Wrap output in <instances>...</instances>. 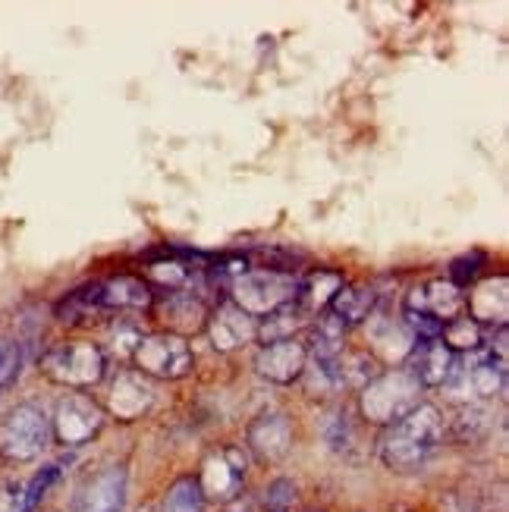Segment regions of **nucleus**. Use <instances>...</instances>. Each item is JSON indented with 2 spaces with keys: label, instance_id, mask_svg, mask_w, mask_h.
<instances>
[{
  "label": "nucleus",
  "instance_id": "8",
  "mask_svg": "<svg viewBox=\"0 0 509 512\" xmlns=\"http://www.w3.org/2000/svg\"><path fill=\"white\" fill-rule=\"evenodd\" d=\"M126 506V472L107 465L88 478L76 494V512H123Z\"/></svg>",
  "mask_w": 509,
  "mask_h": 512
},
{
  "label": "nucleus",
  "instance_id": "5",
  "mask_svg": "<svg viewBox=\"0 0 509 512\" xmlns=\"http://www.w3.org/2000/svg\"><path fill=\"white\" fill-rule=\"evenodd\" d=\"M48 418L32 403H22L0 421V453L13 462H29L48 447Z\"/></svg>",
  "mask_w": 509,
  "mask_h": 512
},
{
  "label": "nucleus",
  "instance_id": "15",
  "mask_svg": "<svg viewBox=\"0 0 509 512\" xmlns=\"http://www.w3.org/2000/svg\"><path fill=\"white\" fill-rule=\"evenodd\" d=\"M239 453L230 450L224 456H214L208 459L205 472H202V481H198V487H202V494L208 497H217V500H230L239 484H242V475H246V462L236 459Z\"/></svg>",
  "mask_w": 509,
  "mask_h": 512
},
{
  "label": "nucleus",
  "instance_id": "26",
  "mask_svg": "<svg viewBox=\"0 0 509 512\" xmlns=\"http://www.w3.org/2000/svg\"><path fill=\"white\" fill-rule=\"evenodd\" d=\"M202 509H205V494L192 478L176 481L164 500V512H202Z\"/></svg>",
  "mask_w": 509,
  "mask_h": 512
},
{
  "label": "nucleus",
  "instance_id": "9",
  "mask_svg": "<svg viewBox=\"0 0 509 512\" xmlns=\"http://www.w3.org/2000/svg\"><path fill=\"white\" fill-rule=\"evenodd\" d=\"M88 299L95 311H139L154 302L151 286L139 277H114L88 286Z\"/></svg>",
  "mask_w": 509,
  "mask_h": 512
},
{
  "label": "nucleus",
  "instance_id": "27",
  "mask_svg": "<svg viewBox=\"0 0 509 512\" xmlns=\"http://www.w3.org/2000/svg\"><path fill=\"white\" fill-rule=\"evenodd\" d=\"M488 428H491V412L488 409L478 406V403H466V406H462V412L456 418V434L462 440H478Z\"/></svg>",
  "mask_w": 509,
  "mask_h": 512
},
{
  "label": "nucleus",
  "instance_id": "13",
  "mask_svg": "<svg viewBox=\"0 0 509 512\" xmlns=\"http://www.w3.org/2000/svg\"><path fill=\"white\" fill-rule=\"evenodd\" d=\"M293 447V428L283 415H261L249 428V450L261 462H277Z\"/></svg>",
  "mask_w": 509,
  "mask_h": 512
},
{
  "label": "nucleus",
  "instance_id": "21",
  "mask_svg": "<svg viewBox=\"0 0 509 512\" xmlns=\"http://www.w3.org/2000/svg\"><path fill=\"white\" fill-rule=\"evenodd\" d=\"M308 324V311L299 302H290L277 308L274 315H268V321L258 324V337L264 343H280V340H293V333L302 330Z\"/></svg>",
  "mask_w": 509,
  "mask_h": 512
},
{
  "label": "nucleus",
  "instance_id": "1",
  "mask_svg": "<svg viewBox=\"0 0 509 512\" xmlns=\"http://www.w3.org/2000/svg\"><path fill=\"white\" fill-rule=\"evenodd\" d=\"M444 440V418L434 406H415L381 437V459L393 472H415Z\"/></svg>",
  "mask_w": 509,
  "mask_h": 512
},
{
  "label": "nucleus",
  "instance_id": "6",
  "mask_svg": "<svg viewBox=\"0 0 509 512\" xmlns=\"http://www.w3.org/2000/svg\"><path fill=\"white\" fill-rule=\"evenodd\" d=\"M132 359L145 374L164 377V381H176L192 371V352L189 343L180 333H154V337H142Z\"/></svg>",
  "mask_w": 509,
  "mask_h": 512
},
{
  "label": "nucleus",
  "instance_id": "4",
  "mask_svg": "<svg viewBox=\"0 0 509 512\" xmlns=\"http://www.w3.org/2000/svg\"><path fill=\"white\" fill-rule=\"evenodd\" d=\"M296 289H299V283L283 271L242 274L233 283V305H239L252 318L274 315L277 308L290 305L296 299Z\"/></svg>",
  "mask_w": 509,
  "mask_h": 512
},
{
  "label": "nucleus",
  "instance_id": "22",
  "mask_svg": "<svg viewBox=\"0 0 509 512\" xmlns=\"http://www.w3.org/2000/svg\"><path fill=\"white\" fill-rule=\"evenodd\" d=\"M340 286H343V280L334 271H318V274L308 277L305 283H299L296 299H299V305L305 311H315V308L330 305V299L340 293Z\"/></svg>",
  "mask_w": 509,
  "mask_h": 512
},
{
  "label": "nucleus",
  "instance_id": "17",
  "mask_svg": "<svg viewBox=\"0 0 509 512\" xmlns=\"http://www.w3.org/2000/svg\"><path fill=\"white\" fill-rule=\"evenodd\" d=\"M506 277H497V280H484L472 299H469V308H472V321L481 327V324H497V327H506V315H509V296H506Z\"/></svg>",
  "mask_w": 509,
  "mask_h": 512
},
{
  "label": "nucleus",
  "instance_id": "12",
  "mask_svg": "<svg viewBox=\"0 0 509 512\" xmlns=\"http://www.w3.org/2000/svg\"><path fill=\"white\" fill-rule=\"evenodd\" d=\"M258 337V318L246 315L239 305L233 302H224L211 318V340L220 352H230V349H239L246 346Z\"/></svg>",
  "mask_w": 509,
  "mask_h": 512
},
{
  "label": "nucleus",
  "instance_id": "28",
  "mask_svg": "<svg viewBox=\"0 0 509 512\" xmlns=\"http://www.w3.org/2000/svg\"><path fill=\"white\" fill-rule=\"evenodd\" d=\"M484 261H488V258H484V252H472V255L456 258V261L450 264V277H453L450 283H453V286H466L469 280L478 277V271L484 267Z\"/></svg>",
  "mask_w": 509,
  "mask_h": 512
},
{
  "label": "nucleus",
  "instance_id": "2",
  "mask_svg": "<svg viewBox=\"0 0 509 512\" xmlns=\"http://www.w3.org/2000/svg\"><path fill=\"white\" fill-rule=\"evenodd\" d=\"M418 393H422V387H418V381L406 368L393 374H378L362 393V409L368 421L396 425V421L418 406Z\"/></svg>",
  "mask_w": 509,
  "mask_h": 512
},
{
  "label": "nucleus",
  "instance_id": "29",
  "mask_svg": "<svg viewBox=\"0 0 509 512\" xmlns=\"http://www.w3.org/2000/svg\"><path fill=\"white\" fill-rule=\"evenodd\" d=\"M406 330L412 333L415 340H440V330H444V324H440L437 318H431V315H422V311H406Z\"/></svg>",
  "mask_w": 509,
  "mask_h": 512
},
{
  "label": "nucleus",
  "instance_id": "10",
  "mask_svg": "<svg viewBox=\"0 0 509 512\" xmlns=\"http://www.w3.org/2000/svg\"><path fill=\"white\" fill-rule=\"evenodd\" d=\"M255 368L261 377H268V381H274V384H293L308 368V349L299 340L268 343L258 352Z\"/></svg>",
  "mask_w": 509,
  "mask_h": 512
},
{
  "label": "nucleus",
  "instance_id": "11",
  "mask_svg": "<svg viewBox=\"0 0 509 512\" xmlns=\"http://www.w3.org/2000/svg\"><path fill=\"white\" fill-rule=\"evenodd\" d=\"M462 308H466V296L450 280H428L425 286H415L406 299V311H422V315H431L440 324L459 318Z\"/></svg>",
  "mask_w": 509,
  "mask_h": 512
},
{
  "label": "nucleus",
  "instance_id": "14",
  "mask_svg": "<svg viewBox=\"0 0 509 512\" xmlns=\"http://www.w3.org/2000/svg\"><path fill=\"white\" fill-rule=\"evenodd\" d=\"M456 355L440 343V340H415L409 352V374L418 381V387H440L444 377L450 374Z\"/></svg>",
  "mask_w": 509,
  "mask_h": 512
},
{
  "label": "nucleus",
  "instance_id": "19",
  "mask_svg": "<svg viewBox=\"0 0 509 512\" xmlns=\"http://www.w3.org/2000/svg\"><path fill=\"white\" fill-rule=\"evenodd\" d=\"M337 387L343 390H365L378 377V362L368 352H340L334 359Z\"/></svg>",
  "mask_w": 509,
  "mask_h": 512
},
{
  "label": "nucleus",
  "instance_id": "31",
  "mask_svg": "<svg viewBox=\"0 0 509 512\" xmlns=\"http://www.w3.org/2000/svg\"><path fill=\"white\" fill-rule=\"evenodd\" d=\"M324 437L334 450H346L352 440V428H349L346 415H330V421L324 425Z\"/></svg>",
  "mask_w": 509,
  "mask_h": 512
},
{
  "label": "nucleus",
  "instance_id": "23",
  "mask_svg": "<svg viewBox=\"0 0 509 512\" xmlns=\"http://www.w3.org/2000/svg\"><path fill=\"white\" fill-rule=\"evenodd\" d=\"M343 333L346 327L334 318V315H324L312 333V355L315 362H334L337 355L343 352Z\"/></svg>",
  "mask_w": 509,
  "mask_h": 512
},
{
  "label": "nucleus",
  "instance_id": "18",
  "mask_svg": "<svg viewBox=\"0 0 509 512\" xmlns=\"http://www.w3.org/2000/svg\"><path fill=\"white\" fill-rule=\"evenodd\" d=\"M151 406V387L142 384V377L136 374H120L114 390H110V409L120 418H136Z\"/></svg>",
  "mask_w": 509,
  "mask_h": 512
},
{
  "label": "nucleus",
  "instance_id": "25",
  "mask_svg": "<svg viewBox=\"0 0 509 512\" xmlns=\"http://www.w3.org/2000/svg\"><path fill=\"white\" fill-rule=\"evenodd\" d=\"M440 343H444L450 352H475L481 349V327L472 321V318H453L444 324V330H440Z\"/></svg>",
  "mask_w": 509,
  "mask_h": 512
},
{
  "label": "nucleus",
  "instance_id": "7",
  "mask_svg": "<svg viewBox=\"0 0 509 512\" xmlns=\"http://www.w3.org/2000/svg\"><path fill=\"white\" fill-rule=\"evenodd\" d=\"M101 425H104V415L88 396L73 393L60 399L57 415H54V431H57V440L66 443V447H79V443L92 440L101 431Z\"/></svg>",
  "mask_w": 509,
  "mask_h": 512
},
{
  "label": "nucleus",
  "instance_id": "16",
  "mask_svg": "<svg viewBox=\"0 0 509 512\" xmlns=\"http://www.w3.org/2000/svg\"><path fill=\"white\" fill-rule=\"evenodd\" d=\"M161 321H167L170 327L183 330V333H195L198 327H205V305L198 296H192L189 289H167L161 305Z\"/></svg>",
  "mask_w": 509,
  "mask_h": 512
},
{
  "label": "nucleus",
  "instance_id": "3",
  "mask_svg": "<svg viewBox=\"0 0 509 512\" xmlns=\"http://www.w3.org/2000/svg\"><path fill=\"white\" fill-rule=\"evenodd\" d=\"M104 352L95 343H60L54 349L44 352L41 368L48 377H54L57 384L66 387H92L104 377Z\"/></svg>",
  "mask_w": 509,
  "mask_h": 512
},
{
  "label": "nucleus",
  "instance_id": "20",
  "mask_svg": "<svg viewBox=\"0 0 509 512\" xmlns=\"http://www.w3.org/2000/svg\"><path fill=\"white\" fill-rule=\"evenodd\" d=\"M374 305V293L368 286H340V293L330 299V315H334L343 327L362 324Z\"/></svg>",
  "mask_w": 509,
  "mask_h": 512
},
{
  "label": "nucleus",
  "instance_id": "30",
  "mask_svg": "<svg viewBox=\"0 0 509 512\" xmlns=\"http://www.w3.org/2000/svg\"><path fill=\"white\" fill-rule=\"evenodd\" d=\"M60 472H57V465H48V469H41L35 478H32V484L22 491V506H26V512H32L35 506H38V500L44 497V491L51 487V481L57 478Z\"/></svg>",
  "mask_w": 509,
  "mask_h": 512
},
{
  "label": "nucleus",
  "instance_id": "24",
  "mask_svg": "<svg viewBox=\"0 0 509 512\" xmlns=\"http://www.w3.org/2000/svg\"><path fill=\"white\" fill-rule=\"evenodd\" d=\"M368 333H371V343L378 346L381 352H387V355H406L403 349H412L415 346L412 333L403 324H393L387 318H374L371 327H368Z\"/></svg>",
  "mask_w": 509,
  "mask_h": 512
}]
</instances>
